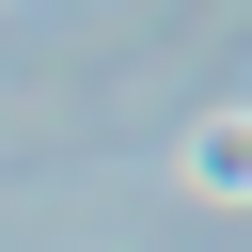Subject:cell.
Masks as SVG:
<instances>
[{
	"mask_svg": "<svg viewBox=\"0 0 252 252\" xmlns=\"http://www.w3.org/2000/svg\"><path fill=\"white\" fill-rule=\"evenodd\" d=\"M236 173H252V126H236V110H205V126H189V189H205V205H236Z\"/></svg>",
	"mask_w": 252,
	"mask_h": 252,
	"instance_id": "obj_1",
	"label": "cell"
}]
</instances>
